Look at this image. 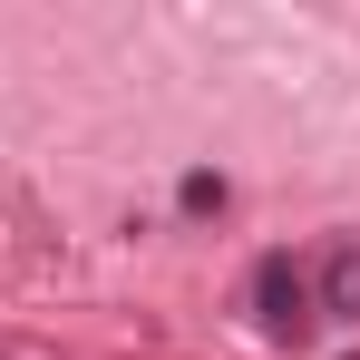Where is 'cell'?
Wrapping results in <instances>:
<instances>
[{
  "label": "cell",
  "instance_id": "2",
  "mask_svg": "<svg viewBox=\"0 0 360 360\" xmlns=\"http://www.w3.org/2000/svg\"><path fill=\"white\" fill-rule=\"evenodd\" d=\"M311 302H321V321H360V243H331V253H321Z\"/></svg>",
  "mask_w": 360,
  "mask_h": 360
},
{
  "label": "cell",
  "instance_id": "1",
  "mask_svg": "<svg viewBox=\"0 0 360 360\" xmlns=\"http://www.w3.org/2000/svg\"><path fill=\"white\" fill-rule=\"evenodd\" d=\"M243 311H253L273 341H311V321H321V302H311V273H302L292 253H263V263H253V283H243Z\"/></svg>",
  "mask_w": 360,
  "mask_h": 360
},
{
  "label": "cell",
  "instance_id": "3",
  "mask_svg": "<svg viewBox=\"0 0 360 360\" xmlns=\"http://www.w3.org/2000/svg\"><path fill=\"white\" fill-rule=\"evenodd\" d=\"M224 195H234V185L214 176V166H195V176L176 185V205H185V214H224Z\"/></svg>",
  "mask_w": 360,
  "mask_h": 360
}]
</instances>
